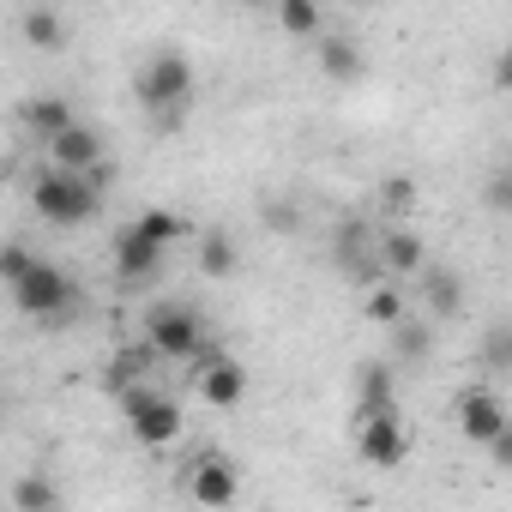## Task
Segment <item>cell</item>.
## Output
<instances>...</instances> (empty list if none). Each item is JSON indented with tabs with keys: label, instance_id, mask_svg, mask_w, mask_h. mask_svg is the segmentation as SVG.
I'll use <instances>...</instances> for the list:
<instances>
[{
	"label": "cell",
	"instance_id": "cell-28",
	"mask_svg": "<svg viewBox=\"0 0 512 512\" xmlns=\"http://www.w3.org/2000/svg\"><path fill=\"white\" fill-rule=\"evenodd\" d=\"M488 205H494V211H506V175H494V181H488Z\"/></svg>",
	"mask_w": 512,
	"mask_h": 512
},
{
	"label": "cell",
	"instance_id": "cell-18",
	"mask_svg": "<svg viewBox=\"0 0 512 512\" xmlns=\"http://www.w3.org/2000/svg\"><path fill=\"white\" fill-rule=\"evenodd\" d=\"M133 229H145L157 247H181V241H193V217H181V211H169V205H151V211H139L133 217Z\"/></svg>",
	"mask_w": 512,
	"mask_h": 512
},
{
	"label": "cell",
	"instance_id": "cell-12",
	"mask_svg": "<svg viewBox=\"0 0 512 512\" xmlns=\"http://www.w3.org/2000/svg\"><path fill=\"white\" fill-rule=\"evenodd\" d=\"M374 253H380L386 278L410 284V272H422V260H428V241L416 229H404V223H386V229H374Z\"/></svg>",
	"mask_w": 512,
	"mask_h": 512
},
{
	"label": "cell",
	"instance_id": "cell-21",
	"mask_svg": "<svg viewBox=\"0 0 512 512\" xmlns=\"http://www.w3.org/2000/svg\"><path fill=\"white\" fill-rule=\"evenodd\" d=\"M416 205H422L416 175H386V181H380V217H386V223H410Z\"/></svg>",
	"mask_w": 512,
	"mask_h": 512
},
{
	"label": "cell",
	"instance_id": "cell-17",
	"mask_svg": "<svg viewBox=\"0 0 512 512\" xmlns=\"http://www.w3.org/2000/svg\"><path fill=\"white\" fill-rule=\"evenodd\" d=\"M356 410H398V380H392L386 362L356 368Z\"/></svg>",
	"mask_w": 512,
	"mask_h": 512
},
{
	"label": "cell",
	"instance_id": "cell-26",
	"mask_svg": "<svg viewBox=\"0 0 512 512\" xmlns=\"http://www.w3.org/2000/svg\"><path fill=\"white\" fill-rule=\"evenodd\" d=\"M25 266H31V247L25 241H0V290H7Z\"/></svg>",
	"mask_w": 512,
	"mask_h": 512
},
{
	"label": "cell",
	"instance_id": "cell-23",
	"mask_svg": "<svg viewBox=\"0 0 512 512\" xmlns=\"http://www.w3.org/2000/svg\"><path fill=\"white\" fill-rule=\"evenodd\" d=\"M19 37H25L31 49H43V55H55V49L67 43V31H61V13H49V7H31V13L19 19Z\"/></svg>",
	"mask_w": 512,
	"mask_h": 512
},
{
	"label": "cell",
	"instance_id": "cell-25",
	"mask_svg": "<svg viewBox=\"0 0 512 512\" xmlns=\"http://www.w3.org/2000/svg\"><path fill=\"white\" fill-rule=\"evenodd\" d=\"M392 332H398V350H404V356H428V350H434V332H428V326H410V314L392 320Z\"/></svg>",
	"mask_w": 512,
	"mask_h": 512
},
{
	"label": "cell",
	"instance_id": "cell-15",
	"mask_svg": "<svg viewBox=\"0 0 512 512\" xmlns=\"http://www.w3.org/2000/svg\"><path fill=\"white\" fill-rule=\"evenodd\" d=\"M157 374V350L139 338V344H115L109 350V362H103V386L109 392H121V386H139V380H151Z\"/></svg>",
	"mask_w": 512,
	"mask_h": 512
},
{
	"label": "cell",
	"instance_id": "cell-1",
	"mask_svg": "<svg viewBox=\"0 0 512 512\" xmlns=\"http://www.w3.org/2000/svg\"><path fill=\"white\" fill-rule=\"evenodd\" d=\"M133 97L151 115V133H181L187 97H193V61L181 49H151L133 73Z\"/></svg>",
	"mask_w": 512,
	"mask_h": 512
},
{
	"label": "cell",
	"instance_id": "cell-31",
	"mask_svg": "<svg viewBox=\"0 0 512 512\" xmlns=\"http://www.w3.org/2000/svg\"><path fill=\"white\" fill-rule=\"evenodd\" d=\"M0 422H7V398H0Z\"/></svg>",
	"mask_w": 512,
	"mask_h": 512
},
{
	"label": "cell",
	"instance_id": "cell-13",
	"mask_svg": "<svg viewBox=\"0 0 512 512\" xmlns=\"http://www.w3.org/2000/svg\"><path fill=\"white\" fill-rule=\"evenodd\" d=\"M314 61H320V79H332V85H356V79L368 73L362 43L344 37V31H320V37H314Z\"/></svg>",
	"mask_w": 512,
	"mask_h": 512
},
{
	"label": "cell",
	"instance_id": "cell-24",
	"mask_svg": "<svg viewBox=\"0 0 512 512\" xmlns=\"http://www.w3.org/2000/svg\"><path fill=\"white\" fill-rule=\"evenodd\" d=\"M13 506H25V512H49V506H61V488H55L49 476H19V482H13Z\"/></svg>",
	"mask_w": 512,
	"mask_h": 512
},
{
	"label": "cell",
	"instance_id": "cell-27",
	"mask_svg": "<svg viewBox=\"0 0 512 512\" xmlns=\"http://www.w3.org/2000/svg\"><path fill=\"white\" fill-rule=\"evenodd\" d=\"M266 223L290 235V229H296V205H266Z\"/></svg>",
	"mask_w": 512,
	"mask_h": 512
},
{
	"label": "cell",
	"instance_id": "cell-16",
	"mask_svg": "<svg viewBox=\"0 0 512 512\" xmlns=\"http://www.w3.org/2000/svg\"><path fill=\"white\" fill-rule=\"evenodd\" d=\"M272 13H278V31L290 43H314L326 31V13H320V0H272Z\"/></svg>",
	"mask_w": 512,
	"mask_h": 512
},
{
	"label": "cell",
	"instance_id": "cell-10",
	"mask_svg": "<svg viewBox=\"0 0 512 512\" xmlns=\"http://www.w3.org/2000/svg\"><path fill=\"white\" fill-rule=\"evenodd\" d=\"M43 151H49L43 163H55V169H73V175H85V169H97V163L109 157L103 133H97L91 121H79V115H73V121L55 133V139H43Z\"/></svg>",
	"mask_w": 512,
	"mask_h": 512
},
{
	"label": "cell",
	"instance_id": "cell-30",
	"mask_svg": "<svg viewBox=\"0 0 512 512\" xmlns=\"http://www.w3.org/2000/svg\"><path fill=\"white\" fill-rule=\"evenodd\" d=\"M344 7H374V0H344Z\"/></svg>",
	"mask_w": 512,
	"mask_h": 512
},
{
	"label": "cell",
	"instance_id": "cell-20",
	"mask_svg": "<svg viewBox=\"0 0 512 512\" xmlns=\"http://www.w3.org/2000/svg\"><path fill=\"white\" fill-rule=\"evenodd\" d=\"M19 121L31 127V139H55V133H61V127L73 121V103L49 91V97H31V103L19 109Z\"/></svg>",
	"mask_w": 512,
	"mask_h": 512
},
{
	"label": "cell",
	"instance_id": "cell-7",
	"mask_svg": "<svg viewBox=\"0 0 512 512\" xmlns=\"http://www.w3.org/2000/svg\"><path fill=\"white\" fill-rule=\"evenodd\" d=\"M452 416H458V434H464L470 446H488L494 434L512 428V410H506V398H500L494 386H464V392L452 398Z\"/></svg>",
	"mask_w": 512,
	"mask_h": 512
},
{
	"label": "cell",
	"instance_id": "cell-14",
	"mask_svg": "<svg viewBox=\"0 0 512 512\" xmlns=\"http://www.w3.org/2000/svg\"><path fill=\"white\" fill-rule=\"evenodd\" d=\"M410 278H416V302H422L434 320H452V314L464 308V284H458V272L422 260V272H410Z\"/></svg>",
	"mask_w": 512,
	"mask_h": 512
},
{
	"label": "cell",
	"instance_id": "cell-22",
	"mask_svg": "<svg viewBox=\"0 0 512 512\" xmlns=\"http://www.w3.org/2000/svg\"><path fill=\"white\" fill-rule=\"evenodd\" d=\"M235 266H241V247H235L223 229L199 235V272H205V278H217V284H223V278H235Z\"/></svg>",
	"mask_w": 512,
	"mask_h": 512
},
{
	"label": "cell",
	"instance_id": "cell-11",
	"mask_svg": "<svg viewBox=\"0 0 512 512\" xmlns=\"http://www.w3.org/2000/svg\"><path fill=\"white\" fill-rule=\"evenodd\" d=\"M163 266H169V247H157L145 229L127 223V229L115 235V278H121V284H157Z\"/></svg>",
	"mask_w": 512,
	"mask_h": 512
},
{
	"label": "cell",
	"instance_id": "cell-19",
	"mask_svg": "<svg viewBox=\"0 0 512 512\" xmlns=\"http://www.w3.org/2000/svg\"><path fill=\"white\" fill-rule=\"evenodd\" d=\"M404 308H410V296H404V278H374V284L362 290V314H368L374 326H392V320H404Z\"/></svg>",
	"mask_w": 512,
	"mask_h": 512
},
{
	"label": "cell",
	"instance_id": "cell-9",
	"mask_svg": "<svg viewBox=\"0 0 512 512\" xmlns=\"http://www.w3.org/2000/svg\"><path fill=\"white\" fill-rule=\"evenodd\" d=\"M193 386H199V398H205L211 410H235V404L247 398V368H241V356H229V350H205V356L193 362Z\"/></svg>",
	"mask_w": 512,
	"mask_h": 512
},
{
	"label": "cell",
	"instance_id": "cell-29",
	"mask_svg": "<svg viewBox=\"0 0 512 512\" xmlns=\"http://www.w3.org/2000/svg\"><path fill=\"white\" fill-rule=\"evenodd\" d=\"M235 7H272V0H235Z\"/></svg>",
	"mask_w": 512,
	"mask_h": 512
},
{
	"label": "cell",
	"instance_id": "cell-8",
	"mask_svg": "<svg viewBox=\"0 0 512 512\" xmlns=\"http://www.w3.org/2000/svg\"><path fill=\"white\" fill-rule=\"evenodd\" d=\"M181 494L193 506H229V500H241V464L229 452H199V464H187Z\"/></svg>",
	"mask_w": 512,
	"mask_h": 512
},
{
	"label": "cell",
	"instance_id": "cell-4",
	"mask_svg": "<svg viewBox=\"0 0 512 512\" xmlns=\"http://www.w3.org/2000/svg\"><path fill=\"white\" fill-rule=\"evenodd\" d=\"M31 211H37L43 223H55V229H73V223H91V217L103 211V193H97L85 175L43 163L37 181H31Z\"/></svg>",
	"mask_w": 512,
	"mask_h": 512
},
{
	"label": "cell",
	"instance_id": "cell-6",
	"mask_svg": "<svg viewBox=\"0 0 512 512\" xmlns=\"http://www.w3.org/2000/svg\"><path fill=\"white\" fill-rule=\"evenodd\" d=\"M356 452L374 470H398L410 458V428L398 422V410H356Z\"/></svg>",
	"mask_w": 512,
	"mask_h": 512
},
{
	"label": "cell",
	"instance_id": "cell-2",
	"mask_svg": "<svg viewBox=\"0 0 512 512\" xmlns=\"http://www.w3.org/2000/svg\"><path fill=\"white\" fill-rule=\"evenodd\" d=\"M115 404H121V422H127V434H133L139 452H175V446H181L187 416H181V404H175L163 386H151V380L121 386Z\"/></svg>",
	"mask_w": 512,
	"mask_h": 512
},
{
	"label": "cell",
	"instance_id": "cell-5",
	"mask_svg": "<svg viewBox=\"0 0 512 512\" xmlns=\"http://www.w3.org/2000/svg\"><path fill=\"white\" fill-rule=\"evenodd\" d=\"M145 344L157 350V362L187 368V362H199V356L211 350V338H205V314L187 308V302H157V308L145 314Z\"/></svg>",
	"mask_w": 512,
	"mask_h": 512
},
{
	"label": "cell",
	"instance_id": "cell-3",
	"mask_svg": "<svg viewBox=\"0 0 512 512\" xmlns=\"http://www.w3.org/2000/svg\"><path fill=\"white\" fill-rule=\"evenodd\" d=\"M7 296H13V308H19L25 320H37V326H61V320L79 308V284H73L55 260H43V253H31V266L7 284Z\"/></svg>",
	"mask_w": 512,
	"mask_h": 512
}]
</instances>
